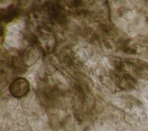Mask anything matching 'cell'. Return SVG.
<instances>
[{"label":"cell","instance_id":"6da1fadb","mask_svg":"<svg viewBox=\"0 0 148 131\" xmlns=\"http://www.w3.org/2000/svg\"><path fill=\"white\" fill-rule=\"evenodd\" d=\"M9 89L13 97L21 98L28 94L30 90V84L27 78L18 77L10 84Z\"/></svg>","mask_w":148,"mask_h":131},{"label":"cell","instance_id":"7a4b0ae2","mask_svg":"<svg viewBox=\"0 0 148 131\" xmlns=\"http://www.w3.org/2000/svg\"><path fill=\"white\" fill-rule=\"evenodd\" d=\"M19 14V10L13 5L10 6L4 9V12H1V20L4 22H10Z\"/></svg>","mask_w":148,"mask_h":131},{"label":"cell","instance_id":"3957f363","mask_svg":"<svg viewBox=\"0 0 148 131\" xmlns=\"http://www.w3.org/2000/svg\"><path fill=\"white\" fill-rule=\"evenodd\" d=\"M12 66L13 69L17 70L18 72H22L25 70H24L25 67L23 62V60H21L20 58L17 57H13L12 60Z\"/></svg>","mask_w":148,"mask_h":131}]
</instances>
